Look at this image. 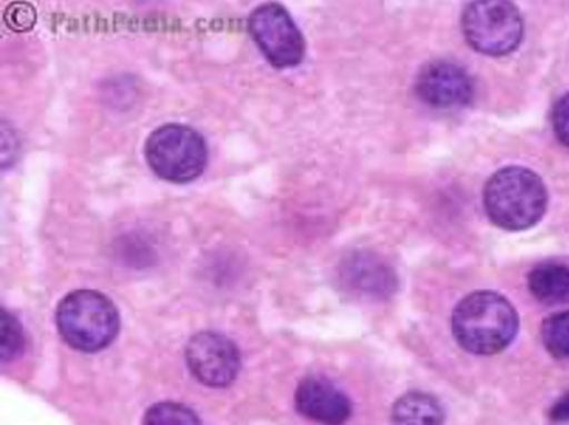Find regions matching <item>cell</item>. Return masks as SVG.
Returning a JSON list of instances; mask_svg holds the SVG:
<instances>
[{"label": "cell", "instance_id": "1", "mask_svg": "<svg viewBox=\"0 0 569 425\" xmlns=\"http://www.w3.org/2000/svg\"><path fill=\"white\" fill-rule=\"evenodd\" d=\"M517 330L519 316L502 294L475 291L453 309V337L465 350L473 355L502 353L513 343Z\"/></svg>", "mask_w": 569, "mask_h": 425}, {"label": "cell", "instance_id": "2", "mask_svg": "<svg viewBox=\"0 0 569 425\" xmlns=\"http://www.w3.org/2000/svg\"><path fill=\"white\" fill-rule=\"evenodd\" d=\"M483 206L496 227L519 233L536 227L545 217L547 187L537 172L526 167H505L485 186Z\"/></svg>", "mask_w": 569, "mask_h": 425}, {"label": "cell", "instance_id": "3", "mask_svg": "<svg viewBox=\"0 0 569 425\" xmlns=\"http://www.w3.org/2000/svg\"><path fill=\"white\" fill-rule=\"evenodd\" d=\"M56 323L62 339L81 353H98L117 338L120 318L106 294L77 290L67 294L57 307Z\"/></svg>", "mask_w": 569, "mask_h": 425}, {"label": "cell", "instance_id": "4", "mask_svg": "<svg viewBox=\"0 0 569 425\" xmlns=\"http://www.w3.org/2000/svg\"><path fill=\"white\" fill-rule=\"evenodd\" d=\"M144 157L151 171L161 180L188 184L206 171L208 147L196 129L169 123L151 132L146 140Z\"/></svg>", "mask_w": 569, "mask_h": 425}, {"label": "cell", "instance_id": "5", "mask_svg": "<svg viewBox=\"0 0 569 425\" xmlns=\"http://www.w3.org/2000/svg\"><path fill=\"white\" fill-rule=\"evenodd\" d=\"M462 31L469 46L480 55L508 56L519 49L525 22L515 3L506 0H478L462 12Z\"/></svg>", "mask_w": 569, "mask_h": 425}, {"label": "cell", "instance_id": "6", "mask_svg": "<svg viewBox=\"0 0 569 425\" xmlns=\"http://www.w3.org/2000/svg\"><path fill=\"white\" fill-rule=\"evenodd\" d=\"M250 36L271 66L284 70L300 65L306 40L295 20L280 3H264L249 16Z\"/></svg>", "mask_w": 569, "mask_h": 425}, {"label": "cell", "instance_id": "7", "mask_svg": "<svg viewBox=\"0 0 569 425\" xmlns=\"http://www.w3.org/2000/svg\"><path fill=\"white\" fill-rule=\"evenodd\" d=\"M186 360L191 374L206 386L227 387L237 379L240 354L226 335L200 333L187 344Z\"/></svg>", "mask_w": 569, "mask_h": 425}, {"label": "cell", "instance_id": "8", "mask_svg": "<svg viewBox=\"0 0 569 425\" xmlns=\"http://www.w3.org/2000/svg\"><path fill=\"white\" fill-rule=\"evenodd\" d=\"M416 93L428 107L459 109L472 102V78L463 68L448 61L427 65L417 76Z\"/></svg>", "mask_w": 569, "mask_h": 425}, {"label": "cell", "instance_id": "9", "mask_svg": "<svg viewBox=\"0 0 569 425\" xmlns=\"http://www.w3.org/2000/svg\"><path fill=\"white\" fill-rule=\"evenodd\" d=\"M296 407L302 416L323 425H343L351 418V398L321 376L301 380L296 392Z\"/></svg>", "mask_w": 569, "mask_h": 425}, {"label": "cell", "instance_id": "10", "mask_svg": "<svg viewBox=\"0 0 569 425\" xmlns=\"http://www.w3.org/2000/svg\"><path fill=\"white\" fill-rule=\"evenodd\" d=\"M341 280L349 291L373 298H388L398 288L393 269L376 255L355 254L343 261Z\"/></svg>", "mask_w": 569, "mask_h": 425}, {"label": "cell", "instance_id": "11", "mask_svg": "<svg viewBox=\"0 0 569 425\" xmlns=\"http://www.w3.org/2000/svg\"><path fill=\"white\" fill-rule=\"evenodd\" d=\"M446 412L430 393L412 391L401 396L391 408L393 425H443Z\"/></svg>", "mask_w": 569, "mask_h": 425}, {"label": "cell", "instance_id": "12", "mask_svg": "<svg viewBox=\"0 0 569 425\" xmlns=\"http://www.w3.org/2000/svg\"><path fill=\"white\" fill-rule=\"evenodd\" d=\"M529 290L536 300L548 306L569 302V267L545 264L530 271Z\"/></svg>", "mask_w": 569, "mask_h": 425}, {"label": "cell", "instance_id": "13", "mask_svg": "<svg viewBox=\"0 0 569 425\" xmlns=\"http://www.w3.org/2000/svg\"><path fill=\"white\" fill-rule=\"evenodd\" d=\"M542 343L557 359L569 360V312L552 314L542 324Z\"/></svg>", "mask_w": 569, "mask_h": 425}, {"label": "cell", "instance_id": "14", "mask_svg": "<svg viewBox=\"0 0 569 425\" xmlns=\"http://www.w3.org/2000/svg\"><path fill=\"white\" fill-rule=\"evenodd\" d=\"M143 425H202L200 418L190 408L179 403L154 404L146 413Z\"/></svg>", "mask_w": 569, "mask_h": 425}, {"label": "cell", "instance_id": "15", "mask_svg": "<svg viewBox=\"0 0 569 425\" xmlns=\"http://www.w3.org/2000/svg\"><path fill=\"white\" fill-rule=\"evenodd\" d=\"M0 333H2V339H0L2 360L9 362L19 358L24 350V333L22 324L7 309H2L0 313Z\"/></svg>", "mask_w": 569, "mask_h": 425}, {"label": "cell", "instance_id": "16", "mask_svg": "<svg viewBox=\"0 0 569 425\" xmlns=\"http://www.w3.org/2000/svg\"><path fill=\"white\" fill-rule=\"evenodd\" d=\"M3 19L10 30L24 33L34 28L38 22V12L31 3L13 2L4 10Z\"/></svg>", "mask_w": 569, "mask_h": 425}, {"label": "cell", "instance_id": "17", "mask_svg": "<svg viewBox=\"0 0 569 425\" xmlns=\"http://www.w3.org/2000/svg\"><path fill=\"white\" fill-rule=\"evenodd\" d=\"M551 120L557 139L569 147V92L558 99L552 108Z\"/></svg>", "mask_w": 569, "mask_h": 425}, {"label": "cell", "instance_id": "18", "mask_svg": "<svg viewBox=\"0 0 569 425\" xmlns=\"http://www.w3.org/2000/svg\"><path fill=\"white\" fill-rule=\"evenodd\" d=\"M548 417H550L552 423H569V392L552 404Z\"/></svg>", "mask_w": 569, "mask_h": 425}]
</instances>
